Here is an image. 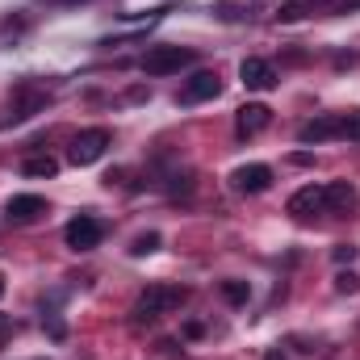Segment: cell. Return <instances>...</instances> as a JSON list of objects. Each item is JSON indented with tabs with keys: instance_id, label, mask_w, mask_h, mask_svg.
<instances>
[{
	"instance_id": "6da1fadb",
	"label": "cell",
	"mask_w": 360,
	"mask_h": 360,
	"mask_svg": "<svg viewBox=\"0 0 360 360\" xmlns=\"http://www.w3.org/2000/svg\"><path fill=\"white\" fill-rule=\"evenodd\" d=\"M184 297H188V293H184L180 285H147V289L139 293V302H134V323H155L160 314L176 310Z\"/></svg>"
},
{
	"instance_id": "7a4b0ae2",
	"label": "cell",
	"mask_w": 360,
	"mask_h": 360,
	"mask_svg": "<svg viewBox=\"0 0 360 360\" xmlns=\"http://www.w3.org/2000/svg\"><path fill=\"white\" fill-rule=\"evenodd\" d=\"M51 105V92L42 89V84H34V80H21L13 96H8V117H0V126H8V122H25V117H34L38 109H46Z\"/></svg>"
},
{
	"instance_id": "3957f363",
	"label": "cell",
	"mask_w": 360,
	"mask_h": 360,
	"mask_svg": "<svg viewBox=\"0 0 360 360\" xmlns=\"http://www.w3.org/2000/svg\"><path fill=\"white\" fill-rule=\"evenodd\" d=\"M197 55L188 51V46H151L147 55H143V72L147 76H172V72H180V68H188Z\"/></svg>"
},
{
	"instance_id": "277c9868",
	"label": "cell",
	"mask_w": 360,
	"mask_h": 360,
	"mask_svg": "<svg viewBox=\"0 0 360 360\" xmlns=\"http://www.w3.org/2000/svg\"><path fill=\"white\" fill-rule=\"evenodd\" d=\"M285 214L297 218V222H310V218L327 214V184H302V188L285 201Z\"/></svg>"
},
{
	"instance_id": "5b68a950",
	"label": "cell",
	"mask_w": 360,
	"mask_h": 360,
	"mask_svg": "<svg viewBox=\"0 0 360 360\" xmlns=\"http://www.w3.org/2000/svg\"><path fill=\"white\" fill-rule=\"evenodd\" d=\"M109 151V130L105 126H92V130H80L76 139H72V164L76 168H89V164H96L101 155Z\"/></svg>"
},
{
	"instance_id": "8992f818",
	"label": "cell",
	"mask_w": 360,
	"mask_h": 360,
	"mask_svg": "<svg viewBox=\"0 0 360 360\" xmlns=\"http://www.w3.org/2000/svg\"><path fill=\"white\" fill-rule=\"evenodd\" d=\"M101 239H105V226H101L92 214H80V218H72V222L63 226V243H68L72 252H92V248H101Z\"/></svg>"
},
{
	"instance_id": "52a82bcc",
	"label": "cell",
	"mask_w": 360,
	"mask_h": 360,
	"mask_svg": "<svg viewBox=\"0 0 360 360\" xmlns=\"http://www.w3.org/2000/svg\"><path fill=\"white\" fill-rule=\"evenodd\" d=\"M269 184H272V168L269 164H243V168L231 172V188L243 193V197H256V193H264Z\"/></svg>"
},
{
	"instance_id": "ba28073f",
	"label": "cell",
	"mask_w": 360,
	"mask_h": 360,
	"mask_svg": "<svg viewBox=\"0 0 360 360\" xmlns=\"http://www.w3.org/2000/svg\"><path fill=\"white\" fill-rule=\"evenodd\" d=\"M222 92V80H218V72H197V76H188L184 80V89H180V105H201V101H214Z\"/></svg>"
},
{
	"instance_id": "9c48e42d",
	"label": "cell",
	"mask_w": 360,
	"mask_h": 360,
	"mask_svg": "<svg viewBox=\"0 0 360 360\" xmlns=\"http://www.w3.org/2000/svg\"><path fill=\"white\" fill-rule=\"evenodd\" d=\"M340 126H344V113H319L314 122H306L302 130H297V143H331V139H340Z\"/></svg>"
},
{
	"instance_id": "30bf717a",
	"label": "cell",
	"mask_w": 360,
	"mask_h": 360,
	"mask_svg": "<svg viewBox=\"0 0 360 360\" xmlns=\"http://www.w3.org/2000/svg\"><path fill=\"white\" fill-rule=\"evenodd\" d=\"M42 214H46V201H42L38 193H17V197H8V201H4V218H8V222H17V226L34 222V218H42Z\"/></svg>"
},
{
	"instance_id": "8fae6325",
	"label": "cell",
	"mask_w": 360,
	"mask_h": 360,
	"mask_svg": "<svg viewBox=\"0 0 360 360\" xmlns=\"http://www.w3.org/2000/svg\"><path fill=\"white\" fill-rule=\"evenodd\" d=\"M239 80H243V89H252V92L276 89V72H272V63L269 59H256V55L239 63Z\"/></svg>"
},
{
	"instance_id": "7c38bea8",
	"label": "cell",
	"mask_w": 360,
	"mask_h": 360,
	"mask_svg": "<svg viewBox=\"0 0 360 360\" xmlns=\"http://www.w3.org/2000/svg\"><path fill=\"white\" fill-rule=\"evenodd\" d=\"M269 122H272V109H269V105H260V101H252V105H243V109H239L235 130H239L243 139H252V134L269 130Z\"/></svg>"
},
{
	"instance_id": "4fadbf2b",
	"label": "cell",
	"mask_w": 360,
	"mask_h": 360,
	"mask_svg": "<svg viewBox=\"0 0 360 360\" xmlns=\"http://www.w3.org/2000/svg\"><path fill=\"white\" fill-rule=\"evenodd\" d=\"M360 193L356 184H348V180H335V184H327V210H335V214H348V210H356Z\"/></svg>"
},
{
	"instance_id": "5bb4252c",
	"label": "cell",
	"mask_w": 360,
	"mask_h": 360,
	"mask_svg": "<svg viewBox=\"0 0 360 360\" xmlns=\"http://www.w3.org/2000/svg\"><path fill=\"white\" fill-rule=\"evenodd\" d=\"M21 172L34 176V180H51V176H59V160H55V155H30V160L21 164Z\"/></svg>"
},
{
	"instance_id": "9a60e30c",
	"label": "cell",
	"mask_w": 360,
	"mask_h": 360,
	"mask_svg": "<svg viewBox=\"0 0 360 360\" xmlns=\"http://www.w3.org/2000/svg\"><path fill=\"white\" fill-rule=\"evenodd\" d=\"M323 4H327V0H285L276 17H281V21H302L306 13H314V8H323Z\"/></svg>"
},
{
	"instance_id": "2e32d148",
	"label": "cell",
	"mask_w": 360,
	"mask_h": 360,
	"mask_svg": "<svg viewBox=\"0 0 360 360\" xmlns=\"http://www.w3.org/2000/svg\"><path fill=\"white\" fill-rule=\"evenodd\" d=\"M222 297H226L231 306H248L252 289H248V281H222Z\"/></svg>"
},
{
	"instance_id": "e0dca14e",
	"label": "cell",
	"mask_w": 360,
	"mask_h": 360,
	"mask_svg": "<svg viewBox=\"0 0 360 360\" xmlns=\"http://www.w3.org/2000/svg\"><path fill=\"white\" fill-rule=\"evenodd\" d=\"M151 252H160V231H147L130 243V256H151Z\"/></svg>"
},
{
	"instance_id": "ac0fdd59",
	"label": "cell",
	"mask_w": 360,
	"mask_h": 360,
	"mask_svg": "<svg viewBox=\"0 0 360 360\" xmlns=\"http://www.w3.org/2000/svg\"><path fill=\"white\" fill-rule=\"evenodd\" d=\"M340 139H348V143H360V109H356V113H344Z\"/></svg>"
},
{
	"instance_id": "d6986e66",
	"label": "cell",
	"mask_w": 360,
	"mask_h": 360,
	"mask_svg": "<svg viewBox=\"0 0 360 360\" xmlns=\"http://www.w3.org/2000/svg\"><path fill=\"white\" fill-rule=\"evenodd\" d=\"M356 256H360V248H352V243H335V248H331V260H335V264H352Z\"/></svg>"
},
{
	"instance_id": "ffe728a7",
	"label": "cell",
	"mask_w": 360,
	"mask_h": 360,
	"mask_svg": "<svg viewBox=\"0 0 360 360\" xmlns=\"http://www.w3.org/2000/svg\"><path fill=\"white\" fill-rule=\"evenodd\" d=\"M335 289H340V293H356V289H360V276L352 269L340 272V276H335Z\"/></svg>"
},
{
	"instance_id": "44dd1931",
	"label": "cell",
	"mask_w": 360,
	"mask_h": 360,
	"mask_svg": "<svg viewBox=\"0 0 360 360\" xmlns=\"http://www.w3.org/2000/svg\"><path fill=\"white\" fill-rule=\"evenodd\" d=\"M8 335H13V319H8V314H0V344H4Z\"/></svg>"
},
{
	"instance_id": "7402d4cb",
	"label": "cell",
	"mask_w": 360,
	"mask_h": 360,
	"mask_svg": "<svg viewBox=\"0 0 360 360\" xmlns=\"http://www.w3.org/2000/svg\"><path fill=\"white\" fill-rule=\"evenodd\" d=\"M264 360H289V356H285L281 348H269V352H264Z\"/></svg>"
},
{
	"instance_id": "603a6c76",
	"label": "cell",
	"mask_w": 360,
	"mask_h": 360,
	"mask_svg": "<svg viewBox=\"0 0 360 360\" xmlns=\"http://www.w3.org/2000/svg\"><path fill=\"white\" fill-rule=\"evenodd\" d=\"M0 297H4V276H0Z\"/></svg>"
}]
</instances>
